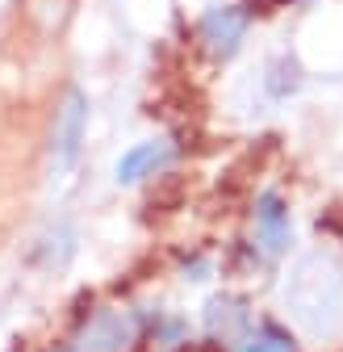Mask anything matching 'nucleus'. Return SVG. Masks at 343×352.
<instances>
[{
  "mask_svg": "<svg viewBox=\"0 0 343 352\" xmlns=\"http://www.w3.org/2000/svg\"><path fill=\"white\" fill-rule=\"evenodd\" d=\"M84 135H88V97L80 88H67L59 109H55V122H51V168L59 176L75 168Z\"/></svg>",
  "mask_w": 343,
  "mask_h": 352,
  "instance_id": "obj_1",
  "label": "nucleus"
},
{
  "mask_svg": "<svg viewBox=\"0 0 343 352\" xmlns=\"http://www.w3.org/2000/svg\"><path fill=\"white\" fill-rule=\"evenodd\" d=\"M143 344V319L130 306L97 311L80 331V352H130Z\"/></svg>",
  "mask_w": 343,
  "mask_h": 352,
  "instance_id": "obj_2",
  "label": "nucleus"
},
{
  "mask_svg": "<svg viewBox=\"0 0 343 352\" xmlns=\"http://www.w3.org/2000/svg\"><path fill=\"white\" fill-rule=\"evenodd\" d=\"M247 25H251V13L243 5H218V9H209L201 21H197V38H201V47L226 63L239 55L243 47V38H247Z\"/></svg>",
  "mask_w": 343,
  "mask_h": 352,
  "instance_id": "obj_3",
  "label": "nucleus"
},
{
  "mask_svg": "<svg viewBox=\"0 0 343 352\" xmlns=\"http://www.w3.org/2000/svg\"><path fill=\"white\" fill-rule=\"evenodd\" d=\"M251 218H255V252H260L264 260H281L289 252V243H293V223H289L285 197L276 189L260 193V197H255Z\"/></svg>",
  "mask_w": 343,
  "mask_h": 352,
  "instance_id": "obj_4",
  "label": "nucleus"
},
{
  "mask_svg": "<svg viewBox=\"0 0 343 352\" xmlns=\"http://www.w3.org/2000/svg\"><path fill=\"white\" fill-rule=\"evenodd\" d=\"M172 160H176V143L172 139H143L117 160L113 176H117V185H143L151 176H163L172 168Z\"/></svg>",
  "mask_w": 343,
  "mask_h": 352,
  "instance_id": "obj_5",
  "label": "nucleus"
},
{
  "mask_svg": "<svg viewBox=\"0 0 343 352\" xmlns=\"http://www.w3.org/2000/svg\"><path fill=\"white\" fill-rule=\"evenodd\" d=\"M251 327V306L239 294H222V298H209L205 306V331L209 340H222V344H243Z\"/></svg>",
  "mask_w": 343,
  "mask_h": 352,
  "instance_id": "obj_6",
  "label": "nucleus"
},
{
  "mask_svg": "<svg viewBox=\"0 0 343 352\" xmlns=\"http://www.w3.org/2000/svg\"><path fill=\"white\" fill-rule=\"evenodd\" d=\"M239 352H297V344H293V336L281 323H260L255 331H247Z\"/></svg>",
  "mask_w": 343,
  "mask_h": 352,
  "instance_id": "obj_7",
  "label": "nucleus"
},
{
  "mask_svg": "<svg viewBox=\"0 0 343 352\" xmlns=\"http://www.w3.org/2000/svg\"><path fill=\"white\" fill-rule=\"evenodd\" d=\"M264 84H268L272 97H289V93L302 88V67H297V59H281V63H272V72H268Z\"/></svg>",
  "mask_w": 343,
  "mask_h": 352,
  "instance_id": "obj_8",
  "label": "nucleus"
},
{
  "mask_svg": "<svg viewBox=\"0 0 343 352\" xmlns=\"http://www.w3.org/2000/svg\"><path fill=\"white\" fill-rule=\"evenodd\" d=\"M51 352H80V348H51Z\"/></svg>",
  "mask_w": 343,
  "mask_h": 352,
  "instance_id": "obj_9",
  "label": "nucleus"
}]
</instances>
